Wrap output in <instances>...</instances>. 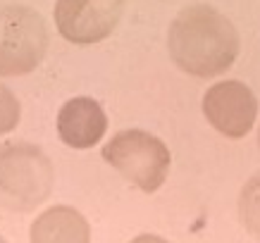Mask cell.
Listing matches in <instances>:
<instances>
[{
  "label": "cell",
  "instance_id": "cell-3",
  "mask_svg": "<svg viewBox=\"0 0 260 243\" xmlns=\"http://www.w3.org/2000/svg\"><path fill=\"white\" fill-rule=\"evenodd\" d=\"M103 160L143 193H155L165 184L172 165L167 143L143 129L115 133L103 148Z\"/></svg>",
  "mask_w": 260,
  "mask_h": 243
},
{
  "label": "cell",
  "instance_id": "cell-10",
  "mask_svg": "<svg viewBox=\"0 0 260 243\" xmlns=\"http://www.w3.org/2000/svg\"><path fill=\"white\" fill-rule=\"evenodd\" d=\"M19 119H22V105L17 95L5 84H0V136L17 129Z\"/></svg>",
  "mask_w": 260,
  "mask_h": 243
},
{
  "label": "cell",
  "instance_id": "cell-4",
  "mask_svg": "<svg viewBox=\"0 0 260 243\" xmlns=\"http://www.w3.org/2000/svg\"><path fill=\"white\" fill-rule=\"evenodd\" d=\"M48 26L29 5L0 8V77H22L43 62L48 53Z\"/></svg>",
  "mask_w": 260,
  "mask_h": 243
},
{
  "label": "cell",
  "instance_id": "cell-9",
  "mask_svg": "<svg viewBox=\"0 0 260 243\" xmlns=\"http://www.w3.org/2000/svg\"><path fill=\"white\" fill-rule=\"evenodd\" d=\"M239 220L253 238L260 241V172L244 184L239 196Z\"/></svg>",
  "mask_w": 260,
  "mask_h": 243
},
{
  "label": "cell",
  "instance_id": "cell-1",
  "mask_svg": "<svg viewBox=\"0 0 260 243\" xmlns=\"http://www.w3.org/2000/svg\"><path fill=\"white\" fill-rule=\"evenodd\" d=\"M239 31L229 17L205 3L186 5L167 29L172 62L191 77L210 79L227 72L239 57Z\"/></svg>",
  "mask_w": 260,
  "mask_h": 243
},
{
  "label": "cell",
  "instance_id": "cell-7",
  "mask_svg": "<svg viewBox=\"0 0 260 243\" xmlns=\"http://www.w3.org/2000/svg\"><path fill=\"white\" fill-rule=\"evenodd\" d=\"M105 131H108V115L95 98L77 95L57 110V136L70 148H93L101 143Z\"/></svg>",
  "mask_w": 260,
  "mask_h": 243
},
{
  "label": "cell",
  "instance_id": "cell-6",
  "mask_svg": "<svg viewBox=\"0 0 260 243\" xmlns=\"http://www.w3.org/2000/svg\"><path fill=\"white\" fill-rule=\"evenodd\" d=\"M203 115L222 136L244 138L258 119V98L244 81H217L203 95Z\"/></svg>",
  "mask_w": 260,
  "mask_h": 243
},
{
  "label": "cell",
  "instance_id": "cell-8",
  "mask_svg": "<svg viewBox=\"0 0 260 243\" xmlns=\"http://www.w3.org/2000/svg\"><path fill=\"white\" fill-rule=\"evenodd\" d=\"M31 243H91V224L77 207L53 205L34 220Z\"/></svg>",
  "mask_w": 260,
  "mask_h": 243
},
{
  "label": "cell",
  "instance_id": "cell-5",
  "mask_svg": "<svg viewBox=\"0 0 260 243\" xmlns=\"http://www.w3.org/2000/svg\"><path fill=\"white\" fill-rule=\"evenodd\" d=\"M126 0H55V26L62 39L91 46L108 39L122 22Z\"/></svg>",
  "mask_w": 260,
  "mask_h": 243
},
{
  "label": "cell",
  "instance_id": "cell-12",
  "mask_svg": "<svg viewBox=\"0 0 260 243\" xmlns=\"http://www.w3.org/2000/svg\"><path fill=\"white\" fill-rule=\"evenodd\" d=\"M0 243H8V241H5V238H3V236H0Z\"/></svg>",
  "mask_w": 260,
  "mask_h": 243
},
{
  "label": "cell",
  "instance_id": "cell-2",
  "mask_svg": "<svg viewBox=\"0 0 260 243\" xmlns=\"http://www.w3.org/2000/svg\"><path fill=\"white\" fill-rule=\"evenodd\" d=\"M55 181L50 157L29 141L0 143V207L31 212L46 203Z\"/></svg>",
  "mask_w": 260,
  "mask_h": 243
},
{
  "label": "cell",
  "instance_id": "cell-11",
  "mask_svg": "<svg viewBox=\"0 0 260 243\" xmlns=\"http://www.w3.org/2000/svg\"><path fill=\"white\" fill-rule=\"evenodd\" d=\"M129 243H170V241H165L162 236H155V234H141L136 238H132Z\"/></svg>",
  "mask_w": 260,
  "mask_h": 243
}]
</instances>
